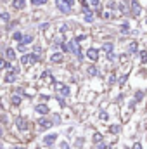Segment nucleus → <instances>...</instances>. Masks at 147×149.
<instances>
[{"mask_svg":"<svg viewBox=\"0 0 147 149\" xmlns=\"http://www.w3.org/2000/svg\"><path fill=\"white\" fill-rule=\"evenodd\" d=\"M38 61H40V56H37L35 52L23 54V57H21V63H23L24 66H33V64H37Z\"/></svg>","mask_w":147,"mask_h":149,"instance_id":"1","label":"nucleus"},{"mask_svg":"<svg viewBox=\"0 0 147 149\" xmlns=\"http://www.w3.org/2000/svg\"><path fill=\"white\" fill-rule=\"evenodd\" d=\"M55 9L61 12V14H71L73 12V5H69L66 0H55Z\"/></svg>","mask_w":147,"mask_h":149,"instance_id":"2","label":"nucleus"},{"mask_svg":"<svg viewBox=\"0 0 147 149\" xmlns=\"http://www.w3.org/2000/svg\"><path fill=\"white\" fill-rule=\"evenodd\" d=\"M55 139H57V134H49V135H45V137L42 139V144L47 146V148H50V146H54Z\"/></svg>","mask_w":147,"mask_h":149,"instance_id":"3","label":"nucleus"},{"mask_svg":"<svg viewBox=\"0 0 147 149\" xmlns=\"http://www.w3.org/2000/svg\"><path fill=\"white\" fill-rule=\"evenodd\" d=\"M94 19H95L94 10H92V9H85V10H83V21L90 24V23H94Z\"/></svg>","mask_w":147,"mask_h":149,"instance_id":"4","label":"nucleus"},{"mask_svg":"<svg viewBox=\"0 0 147 149\" xmlns=\"http://www.w3.org/2000/svg\"><path fill=\"white\" fill-rule=\"evenodd\" d=\"M16 125H17V128L21 130V132H24V130H28V127H30V123L23 118V116H17L16 118Z\"/></svg>","mask_w":147,"mask_h":149,"instance_id":"5","label":"nucleus"},{"mask_svg":"<svg viewBox=\"0 0 147 149\" xmlns=\"http://www.w3.org/2000/svg\"><path fill=\"white\" fill-rule=\"evenodd\" d=\"M132 16L133 17H139L140 16V12H142V7H140V3H137V0H132Z\"/></svg>","mask_w":147,"mask_h":149,"instance_id":"6","label":"nucleus"},{"mask_svg":"<svg viewBox=\"0 0 147 149\" xmlns=\"http://www.w3.org/2000/svg\"><path fill=\"white\" fill-rule=\"evenodd\" d=\"M87 57H88L90 61H94V63H95V61L99 59V50H97V49H94V47H90V49L87 50Z\"/></svg>","mask_w":147,"mask_h":149,"instance_id":"7","label":"nucleus"},{"mask_svg":"<svg viewBox=\"0 0 147 149\" xmlns=\"http://www.w3.org/2000/svg\"><path fill=\"white\" fill-rule=\"evenodd\" d=\"M10 5H12V9H16V10H23V9L26 7V0H12Z\"/></svg>","mask_w":147,"mask_h":149,"instance_id":"8","label":"nucleus"},{"mask_svg":"<svg viewBox=\"0 0 147 149\" xmlns=\"http://www.w3.org/2000/svg\"><path fill=\"white\" fill-rule=\"evenodd\" d=\"M38 125H40V128H42V130H47V128H50V127H52L54 123H52L50 120H47V118H40Z\"/></svg>","mask_w":147,"mask_h":149,"instance_id":"9","label":"nucleus"},{"mask_svg":"<svg viewBox=\"0 0 147 149\" xmlns=\"http://www.w3.org/2000/svg\"><path fill=\"white\" fill-rule=\"evenodd\" d=\"M5 57H7V61H14L16 59V50L12 47H7L5 49Z\"/></svg>","mask_w":147,"mask_h":149,"instance_id":"10","label":"nucleus"},{"mask_svg":"<svg viewBox=\"0 0 147 149\" xmlns=\"http://www.w3.org/2000/svg\"><path fill=\"white\" fill-rule=\"evenodd\" d=\"M35 111H37L38 114H47V113H49V106H47V104H37V106H35Z\"/></svg>","mask_w":147,"mask_h":149,"instance_id":"11","label":"nucleus"},{"mask_svg":"<svg viewBox=\"0 0 147 149\" xmlns=\"http://www.w3.org/2000/svg\"><path fill=\"white\" fill-rule=\"evenodd\" d=\"M16 78H17V73H16L14 70H10V71L7 73V76H5V81H7V83H14Z\"/></svg>","mask_w":147,"mask_h":149,"instance_id":"12","label":"nucleus"},{"mask_svg":"<svg viewBox=\"0 0 147 149\" xmlns=\"http://www.w3.org/2000/svg\"><path fill=\"white\" fill-rule=\"evenodd\" d=\"M139 52V43L137 42H130L128 43V54H137Z\"/></svg>","mask_w":147,"mask_h":149,"instance_id":"13","label":"nucleus"},{"mask_svg":"<svg viewBox=\"0 0 147 149\" xmlns=\"http://www.w3.org/2000/svg\"><path fill=\"white\" fill-rule=\"evenodd\" d=\"M62 59H64V56H62L61 52H54V54L50 56V61H52V63H62Z\"/></svg>","mask_w":147,"mask_h":149,"instance_id":"14","label":"nucleus"},{"mask_svg":"<svg viewBox=\"0 0 147 149\" xmlns=\"http://www.w3.org/2000/svg\"><path fill=\"white\" fill-rule=\"evenodd\" d=\"M33 42H35V37H33V35H23V40H21V43L28 45V43H33Z\"/></svg>","mask_w":147,"mask_h":149,"instance_id":"15","label":"nucleus"},{"mask_svg":"<svg viewBox=\"0 0 147 149\" xmlns=\"http://www.w3.org/2000/svg\"><path fill=\"white\" fill-rule=\"evenodd\" d=\"M87 73L90 74V76H97V74H99V68H97L95 64H92V66L87 70Z\"/></svg>","mask_w":147,"mask_h":149,"instance_id":"16","label":"nucleus"},{"mask_svg":"<svg viewBox=\"0 0 147 149\" xmlns=\"http://www.w3.org/2000/svg\"><path fill=\"white\" fill-rule=\"evenodd\" d=\"M102 49H104L106 52H114V43H112V42H106V43L102 45Z\"/></svg>","mask_w":147,"mask_h":149,"instance_id":"17","label":"nucleus"},{"mask_svg":"<svg viewBox=\"0 0 147 149\" xmlns=\"http://www.w3.org/2000/svg\"><path fill=\"white\" fill-rule=\"evenodd\" d=\"M10 102H12L14 106H19V104H21V97H19L17 94H12V97H10Z\"/></svg>","mask_w":147,"mask_h":149,"instance_id":"18","label":"nucleus"},{"mask_svg":"<svg viewBox=\"0 0 147 149\" xmlns=\"http://www.w3.org/2000/svg\"><path fill=\"white\" fill-rule=\"evenodd\" d=\"M0 21L9 23V21H10V14H9V12H0Z\"/></svg>","mask_w":147,"mask_h":149,"instance_id":"19","label":"nucleus"},{"mask_svg":"<svg viewBox=\"0 0 147 149\" xmlns=\"http://www.w3.org/2000/svg\"><path fill=\"white\" fill-rule=\"evenodd\" d=\"M12 38H14L16 42H21V40H23V33H21V31H14V33H12Z\"/></svg>","mask_w":147,"mask_h":149,"instance_id":"20","label":"nucleus"},{"mask_svg":"<svg viewBox=\"0 0 147 149\" xmlns=\"http://www.w3.org/2000/svg\"><path fill=\"white\" fill-rule=\"evenodd\" d=\"M121 31H123V33H128V31H130V23L125 21V23L121 24Z\"/></svg>","mask_w":147,"mask_h":149,"instance_id":"21","label":"nucleus"},{"mask_svg":"<svg viewBox=\"0 0 147 149\" xmlns=\"http://www.w3.org/2000/svg\"><path fill=\"white\" fill-rule=\"evenodd\" d=\"M17 50H19L21 54H26V52H28V49H26V45H24V43H21V42H19V45H17Z\"/></svg>","mask_w":147,"mask_h":149,"instance_id":"22","label":"nucleus"},{"mask_svg":"<svg viewBox=\"0 0 147 149\" xmlns=\"http://www.w3.org/2000/svg\"><path fill=\"white\" fill-rule=\"evenodd\" d=\"M43 3H47V0H31V5H33V7H38V5H43Z\"/></svg>","mask_w":147,"mask_h":149,"instance_id":"23","label":"nucleus"},{"mask_svg":"<svg viewBox=\"0 0 147 149\" xmlns=\"http://www.w3.org/2000/svg\"><path fill=\"white\" fill-rule=\"evenodd\" d=\"M140 63H142V64H146V63H147V52H146V50H142V52H140Z\"/></svg>","mask_w":147,"mask_h":149,"instance_id":"24","label":"nucleus"},{"mask_svg":"<svg viewBox=\"0 0 147 149\" xmlns=\"http://www.w3.org/2000/svg\"><path fill=\"white\" fill-rule=\"evenodd\" d=\"M16 26H17V21H14V23L7 24V30H9V31H12V30H16Z\"/></svg>","mask_w":147,"mask_h":149,"instance_id":"25","label":"nucleus"},{"mask_svg":"<svg viewBox=\"0 0 147 149\" xmlns=\"http://www.w3.org/2000/svg\"><path fill=\"white\" fill-rule=\"evenodd\" d=\"M47 28H49V23H40L38 24V30H42V31H45Z\"/></svg>","mask_w":147,"mask_h":149,"instance_id":"26","label":"nucleus"},{"mask_svg":"<svg viewBox=\"0 0 147 149\" xmlns=\"http://www.w3.org/2000/svg\"><path fill=\"white\" fill-rule=\"evenodd\" d=\"M68 30H69V24H61V26H59V31H61V33H64V31H68Z\"/></svg>","mask_w":147,"mask_h":149,"instance_id":"27","label":"nucleus"},{"mask_svg":"<svg viewBox=\"0 0 147 149\" xmlns=\"http://www.w3.org/2000/svg\"><path fill=\"white\" fill-rule=\"evenodd\" d=\"M144 97V92L142 90H139V92H135V101H140Z\"/></svg>","mask_w":147,"mask_h":149,"instance_id":"28","label":"nucleus"},{"mask_svg":"<svg viewBox=\"0 0 147 149\" xmlns=\"http://www.w3.org/2000/svg\"><path fill=\"white\" fill-rule=\"evenodd\" d=\"M61 121H62V120H61V116H59V114H55V116L52 118V123H55V125H59Z\"/></svg>","mask_w":147,"mask_h":149,"instance_id":"29","label":"nucleus"},{"mask_svg":"<svg viewBox=\"0 0 147 149\" xmlns=\"http://www.w3.org/2000/svg\"><path fill=\"white\" fill-rule=\"evenodd\" d=\"M126 78H128V74H123V76L119 78V85H121V87H123V85L126 83Z\"/></svg>","mask_w":147,"mask_h":149,"instance_id":"30","label":"nucleus"},{"mask_svg":"<svg viewBox=\"0 0 147 149\" xmlns=\"http://www.w3.org/2000/svg\"><path fill=\"white\" fill-rule=\"evenodd\" d=\"M101 141H102V135H101V134H95V135H94V142L97 144V142H101Z\"/></svg>","mask_w":147,"mask_h":149,"instance_id":"31","label":"nucleus"},{"mask_svg":"<svg viewBox=\"0 0 147 149\" xmlns=\"http://www.w3.org/2000/svg\"><path fill=\"white\" fill-rule=\"evenodd\" d=\"M109 130L112 132V134H118V132H119V125H112Z\"/></svg>","mask_w":147,"mask_h":149,"instance_id":"32","label":"nucleus"},{"mask_svg":"<svg viewBox=\"0 0 147 149\" xmlns=\"http://www.w3.org/2000/svg\"><path fill=\"white\" fill-rule=\"evenodd\" d=\"M116 9V2H109L107 3V10H114Z\"/></svg>","mask_w":147,"mask_h":149,"instance_id":"33","label":"nucleus"},{"mask_svg":"<svg viewBox=\"0 0 147 149\" xmlns=\"http://www.w3.org/2000/svg\"><path fill=\"white\" fill-rule=\"evenodd\" d=\"M114 59H116V56H114V52H107V61H111V63H112Z\"/></svg>","mask_w":147,"mask_h":149,"instance_id":"34","label":"nucleus"},{"mask_svg":"<svg viewBox=\"0 0 147 149\" xmlns=\"http://www.w3.org/2000/svg\"><path fill=\"white\" fill-rule=\"evenodd\" d=\"M80 3H81L83 10H85V9H88V0H80Z\"/></svg>","mask_w":147,"mask_h":149,"instance_id":"35","label":"nucleus"},{"mask_svg":"<svg viewBox=\"0 0 147 149\" xmlns=\"http://www.w3.org/2000/svg\"><path fill=\"white\" fill-rule=\"evenodd\" d=\"M3 68H7V61L5 59H0V70H3Z\"/></svg>","mask_w":147,"mask_h":149,"instance_id":"36","label":"nucleus"},{"mask_svg":"<svg viewBox=\"0 0 147 149\" xmlns=\"http://www.w3.org/2000/svg\"><path fill=\"white\" fill-rule=\"evenodd\" d=\"M61 149H71V148H69L68 142H61Z\"/></svg>","mask_w":147,"mask_h":149,"instance_id":"37","label":"nucleus"},{"mask_svg":"<svg viewBox=\"0 0 147 149\" xmlns=\"http://www.w3.org/2000/svg\"><path fill=\"white\" fill-rule=\"evenodd\" d=\"M101 120H102V121H106V120H107V113H101Z\"/></svg>","mask_w":147,"mask_h":149,"instance_id":"38","label":"nucleus"},{"mask_svg":"<svg viewBox=\"0 0 147 149\" xmlns=\"http://www.w3.org/2000/svg\"><path fill=\"white\" fill-rule=\"evenodd\" d=\"M88 2H90V3H92V5H94V7H97V5H99V2H101V0H88Z\"/></svg>","mask_w":147,"mask_h":149,"instance_id":"39","label":"nucleus"},{"mask_svg":"<svg viewBox=\"0 0 147 149\" xmlns=\"http://www.w3.org/2000/svg\"><path fill=\"white\" fill-rule=\"evenodd\" d=\"M114 81H116V76H114V74H111V76H109V83H111V85H112Z\"/></svg>","mask_w":147,"mask_h":149,"instance_id":"40","label":"nucleus"},{"mask_svg":"<svg viewBox=\"0 0 147 149\" xmlns=\"http://www.w3.org/2000/svg\"><path fill=\"white\" fill-rule=\"evenodd\" d=\"M133 149H142V144H140V142H137V144L133 146Z\"/></svg>","mask_w":147,"mask_h":149,"instance_id":"41","label":"nucleus"},{"mask_svg":"<svg viewBox=\"0 0 147 149\" xmlns=\"http://www.w3.org/2000/svg\"><path fill=\"white\" fill-rule=\"evenodd\" d=\"M97 149H106V144H102V142H101V144L97 146Z\"/></svg>","mask_w":147,"mask_h":149,"instance_id":"42","label":"nucleus"},{"mask_svg":"<svg viewBox=\"0 0 147 149\" xmlns=\"http://www.w3.org/2000/svg\"><path fill=\"white\" fill-rule=\"evenodd\" d=\"M66 2H68L69 5H73V3H74V0H66Z\"/></svg>","mask_w":147,"mask_h":149,"instance_id":"43","label":"nucleus"},{"mask_svg":"<svg viewBox=\"0 0 147 149\" xmlns=\"http://www.w3.org/2000/svg\"><path fill=\"white\" fill-rule=\"evenodd\" d=\"M0 137H2V128H0Z\"/></svg>","mask_w":147,"mask_h":149,"instance_id":"44","label":"nucleus"}]
</instances>
